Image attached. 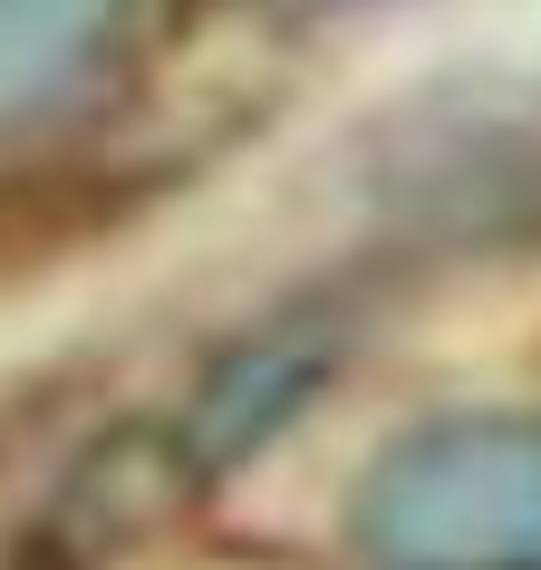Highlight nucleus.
Segmentation results:
<instances>
[{"label":"nucleus","instance_id":"nucleus-1","mask_svg":"<svg viewBox=\"0 0 541 570\" xmlns=\"http://www.w3.org/2000/svg\"><path fill=\"white\" fill-rule=\"evenodd\" d=\"M377 570H541V416H435L358 474Z\"/></svg>","mask_w":541,"mask_h":570},{"label":"nucleus","instance_id":"nucleus-2","mask_svg":"<svg viewBox=\"0 0 541 570\" xmlns=\"http://www.w3.org/2000/svg\"><path fill=\"white\" fill-rule=\"evenodd\" d=\"M136 0H0V136L59 117L117 59Z\"/></svg>","mask_w":541,"mask_h":570},{"label":"nucleus","instance_id":"nucleus-3","mask_svg":"<svg viewBox=\"0 0 541 570\" xmlns=\"http://www.w3.org/2000/svg\"><path fill=\"white\" fill-rule=\"evenodd\" d=\"M262 10H291V20H301V10H338V0H262Z\"/></svg>","mask_w":541,"mask_h":570}]
</instances>
